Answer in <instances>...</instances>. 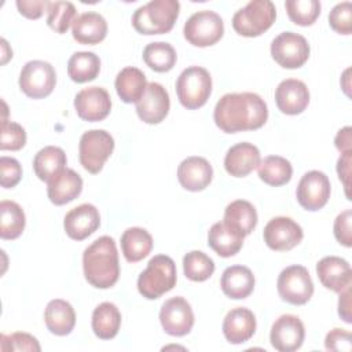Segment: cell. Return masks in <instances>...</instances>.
I'll use <instances>...</instances> for the list:
<instances>
[{
	"instance_id": "44",
	"label": "cell",
	"mask_w": 352,
	"mask_h": 352,
	"mask_svg": "<svg viewBox=\"0 0 352 352\" xmlns=\"http://www.w3.org/2000/svg\"><path fill=\"white\" fill-rule=\"evenodd\" d=\"M22 179V166L18 160L3 155L0 158V184L4 188L15 187Z\"/></svg>"
},
{
	"instance_id": "29",
	"label": "cell",
	"mask_w": 352,
	"mask_h": 352,
	"mask_svg": "<svg viewBox=\"0 0 352 352\" xmlns=\"http://www.w3.org/2000/svg\"><path fill=\"white\" fill-rule=\"evenodd\" d=\"M114 87L120 99L125 103H136L144 94L147 80L144 73L133 66H126L118 72Z\"/></svg>"
},
{
	"instance_id": "17",
	"label": "cell",
	"mask_w": 352,
	"mask_h": 352,
	"mask_svg": "<svg viewBox=\"0 0 352 352\" xmlns=\"http://www.w3.org/2000/svg\"><path fill=\"white\" fill-rule=\"evenodd\" d=\"M168 91L160 82H147L143 96L136 102V113L146 124H160L169 113Z\"/></svg>"
},
{
	"instance_id": "14",
	"label": "cell",
	"mask_w": 352,
	"mask_h": 352,
	"mask_svg": "<svg viewBox=\"0 0 352 352\" xmlns=\"http://www.w3.org/2000/svg\"><path fill=\"white\" fill-rule=\"evenodd\" d=\"M265 245L276 252H286L297 246L304 236L302 228L293 219L278 216L271 219L263 231Z\"/></svg>"
},
{
	"instance_id": "43",
	"label": "cell",
	"mask_w": 352,
	"mask_h": 352,
	"mask_svg": "<svg viewBox=\"0 0 352 352\" xmlns=\"http://www.w3.org/2000/svg\"><path fill=\"white\" fill-rule=\"evenodd\" d=\"M329 25L330 28L340 34H351L352 33V3L342 1L336 4L329 14Z\"/></svg>"
},
{
	"instance_id": "37",
	"label": "cell",
	"mask_w": 352,
	"mask_h": 352,
	"mask_svg": "<svg viewBox=\"0 0 352 352\" xmlns=\"http://www.w3.org/2000/svg\"><path fill=\"white\" fill-rule=\"evenodd\" d=\"M177 55L175 48L165 41H154L144 47L143 60L144 63L158 73H165L173 69Z\"/></svg>"
},
{
	"instance_id": "12",
	"label": "cell",
	"mask_w": 352,
	"mask_h": 352,
	"mask_svg": "<svg viewBox=\"0 0 352 352\" xmlns=\"http://www.w3.org/2000/svg\"><path fill=\"white\" fill-rule=\"evenodd\" d=\"M331 192L330 180L326 173L320 170H309L304 173L300 179L296 190L297 202L309 212H316L322 209Z\"/></svg>"
},
{
	"instance_id": "51",
	"label": "cell",
	"mask_w": 352,
	"mask_h": 352,
	"mask_svg": "<svg viewBox=\"0 0 352 352\" xmlns=\"http://www.w3.org/2000/svg\"><path fill=\"white\" fill-rule=\"evenodd\" d=\"M11 58H12V50L8 47L7 41L1 38V65L7 63V60Z\"/></svg>"
},
{
	"instance_id": "19",
	"label": "cell",
	"mask_w": 352,
	"mask_h": 352,
	"mask_svg": "<svg viewBox=\"0 0 352 352\" xmlns=\"http://www.w3.org/2000/svg\"><path fill=\"white\" fill-rule=\"evenodd\" d=\"M275 103L278 109L287 116L302 113L309 103V91L304 81L286 78L275 89Z\"/></svg>"
},
{
	"instance_id": "15",
	"label": "cell",
	"mask_w": 352,
	"mask_h": 352,
	"mask_svg": "<svg viewBox=\"0 0 352 352\" xmlns=\"http://www.w3.org/2000/svg\"><path fill=\"white\" fill-rule=\"evenodd\" d=\"M74 109L77 116L84 121H102L110 114L111 98L102 87H88L74 96Z\"/></svg>"
},
{
	"instance_id": "18",
	"label": "cell",
	"mask_w": 352,
	"mask_h": 352,
	"mask_svg": "<svg viewBox=\"0 0 352 352\" xmlns=\"http://www.w3.org/2000/svg\"><path fill=\"white\" fill-rule=\"evenodd\" d=\"M100 226V214L92 204H81L69 210L63 219V228L69 238L82 241Z\"/></svg>"
},
{
	"instance_id": "16",
	"label": "cell",
	"mask_w": 352,
	"mask_h": 352,
	"mask_svg": "<svg viewBox=\"0 0 352 352\" xmlns=\"http://www.w3.org/2000/svg\"><path fill=\"white\" fill-rule=\"evenodd\" d=\"M305 338V329L296 315H280L271 326L270 341L279 352H293L301 348Z\"/></svg>"
},
{
	"instance_id": "30",
	"label": "cell",
	"mask_w": 352,
	"mask_h": 352,
	"mask_svg": "<svg viewBox=\"0 0 352 352\" xmlns=\"http://www.w3.org/2000/svg\"><path fill=\"white\" fill-rule=\"evenodd\" d=\"M153 249L150 232L140 227H129L121 235V252L126 261L138 263L148 256Z\"/></svg>"
},
{
	"instance_id": "6",
	"label": "cell",
	"mask_w": 352,
	"mask_h": 352,
	"mask_svg": "<svg viewBox=\"0 0 352 352\" xmlns=\"http://www.w3.org/2000/svg\"><path fill=\"white\" fill-rule=\"evenodd\" d=\"M276 18L275 4L270 0H252L232 16L234 30L243 37H257L268 30Z\"/></svg>"
},
{
	"instance_id": "5",
	"label": "cell",
	"mask_w": 352,
	"mask_h": 352,
	"mask_svg": "<svg viewBox=\"0 0 352 352\" xmlns=\"http://www.w3.org/2000/svg\"><path fill=\"white\" fill-rule=\"evenodd\" d=\"M177 99L188 110L202 107L212 94V77L205 67L190 66L176 80Z\"/></svg>"
},
{
	"instance_id": "25",
	"label": "cell",
	"mask_w": 352,
	"mask_h": 352,
	"mask_svg": "<svg viewBox=\"0 0 352 352\" xmlns=\"http://www.w3.org/2000/svg\"><path fill=\"white\" fill-rule=\"evenodd\" d=\"M72 34L80 44H98L103 41L107 34V22L99 12H84L74 19L72 25Z\"/></svg>"
},
{
	"instance_id": "40",
	"label": "cell",
	"mask_w": 352,
	"mask_h": 352,
	"mask_svg": "<svg viewBox=\"0 0 352 352\" xmlns=\"http://www.w3.org/2000/svg\"><path fill=\"white\" fill-rule=\"evenodd\" d=\"M285 8L290 21L300 26H311L320 14L318 0H287Z\"/></svg>"
},
{
	"instance_id": "4",
	"label": "cell",
	"mask_w": 352,
	"mask_h": 352,
	"mask_svg": "<svg viewBox=\"0 0 352 352\" xmlns=\"http://www.w3.org/2000/svg\"><path fill=\"white\" fill-rule=\"evenodd\" d=\"M176 264L165 254L150 258L147 268L138 278V290L147 300L160 298L176 285Z\"/></svg>"
},
{
	"instance_id": "2",
	"label": "cell",
	"mask_w": 352,
	"mask_h": 352,
	"mask_svg": "<svg viewBox=\"0 0 352 352\" xmlns=\"http://www.w3.org/2000/svg\"><path fill=\"white\" fill-rule=\"evenodd\" d=\"M82 270L87 282L96 289H109L120 278V263L116 242L103 235L94 241L82 253Z\"/></svg>"
},
{
	"instance_id": "50",
	"label": "cell",
	"mask_w": 352,
	"mask_h": 352,
	"mask_svg": "<svg viewBox=\"0 0 352 352\" xmlns=\"http://www.w3.org/2000/svg\"><path fill=\"white\" fill-rule=\"evenodd\" d=\"M334 144L341 154L352 151V128L351 126L341 128L334 138Z\"/></svg>"
},
{
	"instance_id": "38",
	"label": "cell",
	"mask_w": 352,
	"mask_h": 352,
	"mask_svg": "<svg viewBox=\"0 0 352 352\" xmlns=\"http://www.w3.org/2000/svg\"><path fill=\"white\" fill-rule=\"evenodd\" d=\"M183 271L187 279L204 282L214 272L213 260L201 250H191L183 257Z\"/></svg>"
},
{
	"instance_id": "48",
	"label": "cell",
	"mask_w": 352,
	"mask_h": 352,
	"mask_svg": "<svg viewBox=\"0 0 352 352\" xmlns=\"http://www.w3.org/2000/svg\"><path fill=\"white\" fill-rule=\"evenodd\" d=\"M351 161H352V151L349 153H344L340 155L338 161H337V173L340 180L344 184L345 188V195L348 199H351V194H349V179H351Z\"/></svg>"
},
{
	"instance_id": "46",
	"label": "cell",
	"mask_w": 352,
	"mask_h": 352,
	"mask_svg": "<svg viewBox=\"0 0 352 352\" xmlns=\"http://www.w3.org/2000/svg\"><path fill=\"white\" fill-rule=\"evenodd\" d=\"M324 346L327 351L349 352L352 349V336L348 330L336 327L326 334Z\"/></svg>"
},
{
	"instance_id": "32",
	"label": "cell",
	"mask_w": 352,
	"mask_h": 352,
	"mask_svg": "<svg viewBox=\"0 0 352 352\" xmlns=\"http://www.w3.org/2000/svg\"><path fill=\"white\" fill-rule=\"evenodd\" d=\"M92 330L100 340H111L121 326V314L116 304L104 301L92 312Z\"/></svg>"
},
{
	"instance_id": "45",
	"label": "cell",
	"mask_w": 352,
	"mask_h": 352,
	"mask_svg": "<svg viewBox=\"0 0 352 352\" xmlns=\"http://www.w3.org/2000/svg\"><path fill=\"white\" fill-rule=\"evenodd\" d=\"M351 223H352V210L351 209L341 212L334 220V227H333L334 236L338 241V243L344 245L345 248L352 246Z\"/></svg>"
},
{
	"instance_id": "1",
	"label": "cell",
	"mask_w": 352,
	"mask_h": 352,
	"mask_svg": "<svg viewBox=\"0 0 352 352\" xmlns=\"http://www.w3.org/2000/svg\"><path fill=\"white\" fill-rule=\"evenodd\" d=\"M268 118L264 99L254 92H234L223 95L214 106V124L226 133L254 131Z\"/></svg>"
},
{
	"instance_id": "31",
	"label": "cell",
	"mask_w": 352,
	"mask_h": 352,
	"mask_svg": "<svg viewBox=\"0 0 352 352\" xmlns=\"http://www.w3.org/2000/svg\"><path fill=\"white\" fill-rule=\"evenodd\" d=\"M66 154L60 147L45 146L33 158V170L41 182H50L66 168Z\"/></svg>"
},
{
	"instance_id": "52",
	"label": "cell",
	"mask_w": 352,
	"mask_h": 352,
	"mask_svg": "<svg viewBox=\"0 0 352 352\" xmlns=\"http://www.w3.org/2000/svg\"><path fill=\"white\" fill-rule=\"evenodd\" d=\"M349 72H351V69L348 67V69L344 72L342 77H341V81H342V80L345 81L344 84H341V85H342V89H344V92H345L348 96H351V94H349Z\"/></svg>"
},
{
	"instance_id": "21",
	"label": "cell",
	"mask_w": 352,
	"mask_h": 352,
	"mask_svg": "<svg viewBox=\"0 0 352 352\" xmlns=\"http://www.w3.org/2000/svg\"><path fill=\"white\" fill-rule=\"evenodd\" d=\"M316 275L320 283L336 293L351 286L352 270L345 258L338 256H326L316 264Z\"/></svg>"
},
{
	"instance_id": "7",
	"label": "cell",
	"mask_w": 352,
	"mask_h": 352,
	"mask_svg": "<svg viewBox=\"0 0 352 352\" xmlns=\"http://www.w3.org/2000/svg\"><path fill=\"white\" fill-rule=\"evenodd\" d=\"M114 150V139L104 129H91L81 135L78 158L82 168L89 173H99Z\"/></svg>"
},
{
	"instance_id": "3",
	"label": "cell",
	"mask_w": 352,
	"mask_h": 352,
	"mask_svg": "<svg viewBox=\"0 0 352 352\" xmlns=\"http://www.w3.org/2000/svg\"><path fill=\"white\" fill-rule=\"evenodd\" d=\"M180 12L177 0H151L132 15V26L140 34H164L172 30Z\"/></svg>"
},
{
	"instance_id": "11",
	"label": "cell",
	"mask_w": 352,
	"mask_h": 352,
	"mask_svg": "<svg viewBox=\"0 0 352 352\" xmlns=\"http://www.w3.org/2000/svg\"><path fill=\"white\" fill-rule=\"evenodd\" d=\"M307 38L294 32H282L271 43L272 59L285 69H298L309 58Z\"/></svg>"
},
{
	"instance_id": "27",
	"label": "cell",
	"mask_w": 352,
	"mask_h": 352,
	"mask_svg": "<svg viewBox=\"0 0 352 352\" xmlns=\"http://www.w3.org/2000/svg\"><path fill=\"white\" fill-rule=\"evenodd\" d=\"M254 282V275L248 267L231 265L221 274L220 287L227 297L232 300H242L252 294Z\"/></svg>"
},
{
	"instance_id": "20",
	"label": "cell",
	"mask_w": 352,
	"mask_h": 352,
	"mask_svg": "<svg viewBox=\"0 0 352 352\" xmlns=\"http://www.w3.org/2000/svg\"><path fill=\"white\" fill-rule=\"evenodd\" d=\"M212 179L213 168L204 157H187L177 166V180L184 190L202 191L210 184Z\"/></svg>"
},
{
	"instance_id": "8",
	"label": "cell",
	"mask_w": 352,
	"mask_h": 352,
	"mask_svg": "<svg viewBox=\"0 0 352 352\" xmlns=\"http://www.w3.org/2000/svg\"><path fill=\"white\" fill-rule=\"evenodd\" d=\"M184 38L195 47H210L216 44L224 34V23L221 16L210 10L194 12L184 23Z\"/></svg>"
},
{
	"instance_id": "47",
	"label": "cell",
	"mask_w": 352,
	"mask_h": 352,
	"mask_svg": "<svg viewBox=\"0 0 352 352\" xmlns=\"http://www.w3.org/2000/svg\"><path fill=\"white\" fill-rule=\"evenodd\" d=\"M50 3L47 0H16V8L21 15L29 19H38L48 10Z\"/></svg>"
},
{
	"instance_id": "33",
	"label": "cell",
	"mask_w": 352,
	"mask_h": 352,
	"mask_svg": "<svg viewBox=\"0 0 352 352\" xmlns=\"http://www.w3.org/2000/svg\"><path fill=\"white\" fill-rule=\"evenodd\" d=\"M208 245L220 257H231L242 249L243 238L231 231L223 221H219L209 228Z\"/></svg>"
},
{
	"instance_id": "35",
	"label": "cell",
	"mask_w": 352,
	"mask_h": 352,
	"mask_svg": "<svg viewBox=\"0 0 352 352\" xmlns=\"http://www.w3.org/2000/svg\"><path fill=\"white\" fill-rule=\"evenodd\" d=\"M257 173L265 184L279 187L290 182L293 168L289 160L280 155H268L260 161Z\"/></svg>"
},
{
	"instance_id": "42",
	"label": "cell",
	"mask_w": 352,
	"mask_h": 352,
	"mask_svg": "<svg viewBox=\"0 0 352 352\" xmlns=\"http://www.w3.org/2000/svg\"><path fill=\"white\" fill-rule=\"evenodd\" d=\"M0 349L3 352L10 351H30V352H38L41 349L38 341L36 337H33L29 333L16 331L10 336L1 334L0 336Z\"/></svg>"
},
{
	"instance_id": "41",
	"label": "cell",
	"mask_w": 352,
	"mask_h": 352,
	"mask_svg": "<svg viewBox=\"0 0 352 352\" xmlns=\"http://www.w3.org/2000/svg\"><path fill=\"white\" fill-rule=\"evenodd\" d=\"M26 143V131L22 125L3 120L1 121V138H0V148L16 151L21 150Z\"/></svg>"
},
{
	"instance_id": "9",
	"label": "cell",
	"mask_w": 352,
	"mask_h": 352,
	"mask_svg": "<svg viewBox=\"0 0 352 352\" xmlns=\"http://www.w3.org/2000/svg\"><path fill=\"white\" fill-rule=\"evenodd\" d=\"M276 289L283 301L292 305H304L314 294V282L305 267L294 264L280 271Z\"/></svg>"
},
{
	"instance_id": "28",
	"label": "cell",
	"mask_w": 352,
	"mask_h": 352,
	"mask_svg": "<svg viewBox=\"0 0 352 352\" xmlns=\"http://www.w3.org/2000/svg\"><path fill=\"white\" fill-rule=\"evenodd\" d=\"M44 322L47 329L55 336H67L76 324V312L70 302L55 298L51 300L44 311Z\"/></svg>"
},
{
	"instance_id": "24",
	"label": "cell",
	"mask_w": 352,
	"mask_h": 352,
	"mask_svg": "<svg viewBox=\"0 0 352 352\" xmlns=\"http://www.w3.org/2000/svg\"><path fill=\"white\" fill-rule=\"evenodd\" d=\"M82 191L81 176L69 168H65L55 175L47 186V194L54 205H65L76 199Z\"/></svg>"
},
{
	"instance_id": "22",
	"label": "cell",
	"mask_w": 352,
	"mask_h": 352,
	"mask_svg": "<svg viewBox=\"0 0 352 352\" xmlns=\"http://www.w3.org/2000/svg\"><path fill=\"white\" fill-rule=\"evenodd\" d=\"M256 331V316L245 307H236L227 312L223 320V334L230 344L238 345L249 341Z\"/></svg>"
},
{
	"instance_id": "13",
	"label": "cell",
	"mask_w": 352,
	"mask_h": 352,
	"mask_svg": "<svg viewBox=\"0 0 352 352\" xmlns=\"http://www.w3.org/2000/svg\"><path fill=\"white\" fill-rule=\"evenodd\" d=\"M160 323L164 331L173 337L188 334L194 326V312L184 297L166 300L160 309Z\"/></svg>"
},
{
	"instance_id": "26",
	"label": "cell",
	"mask_w": 352,
	"mask_h": 352,
	"mask_svg": "<svg viewBox=\"0 0 352 352\" xmlns=\"http://www.w3.org/2000/svg\"><path fill=\"white\" fill-rule=\"evenodd\" d=\"M223 223L235 234L245 238L257 224L256 208L245 199H235L224 209Z\"/></svg>"
},
{
	"instance_id": "36",
	"label": "cell",
	"mask_w": 352,
	"mask_h": 352,
	"mask_svg": "<svg viewBox=\"0 0 352 352\" xmlns=\"http://www.w3.org/2000/svg\"><path fill=\"white\" fill-rule=\"evenodd\" d=\"M26 217L23 209L14 201L0 202V236L16 239L25 230Z\"/></svg>"
},
{
	"instance_id": "39",
	"label": "cell",
	"mask_w": 352,
	"mask_h": 352,
	"mask_svg": "<svg viewBox=\"0 0 352 352\" xmlns=\"http://www.w3.org/2000/svg\"><path fill=\"white\" fill-rule=\"evenodd\" d=\"M77 11L70 1H51L47 10V25L56 33L63 34L73 25Z\"/></svg>"
},
{
	"instance_id": "49",
	"label": "cell",
	"mask_w": 352,
	"mask_h": 352,
	"mask_svg": "<svg viewBox=\"0 0 352 352\" xmlns=\"http://www.w3.org/2000/svg\"><path fill=\"white\" fill-rule=\"evenodd\" d=\"M351 307H352L351 305V286H348L340 292V298H338V315L346 323H352Z\"/></svg>"
},
{
	"instance_id": "10",
	"label": "cell",
	"mask_w": 352,
	"mask_h": 352,
	"mask_svg": "<svg viewBox=\"0 0 352 352\" xmlns=\"http://www.w3.org/2000/svg\"><path fill=\"white\" fill-rule=\"evenodd\" d=\"M19 88L32 99L48 96L56 84V73L51 63L45 60H29L19 73Z\"/></svg>"
},
{
	"instance_id": "34",
	"label": "cell",
	"mask_w": 352,
	"mask_h": 352,
	"mask_svg": "<svg viewBox=\"0 0 352 352\" xmlns=\"http://www.w3.org/2000/svg\"><path fill=\"white\" fill-rule=\"evenodd\" d=\"M100 72V59L91 51L74 52L67 62V74L72 81L82 84L92 81Z\"/></svg>"
},
{
	"instance_id": "23",
	"label": "cell",
	"mask_w": 352,
	"mask_h": 352,
	"mask_svg": "<svg viewBox=\"0 0 352 352\" xmlns=\"http://www.w3.org/2000/svg\"><path fill=\"white\" fill-rule=\"evenodd\" d=\"M260 161L258 148L249 142H241L227 150L224 169L234 177H245L258 166Z\"/></svg>"
}]
</instances>
